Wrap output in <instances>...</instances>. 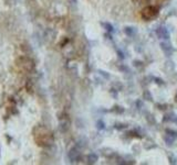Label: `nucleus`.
Wrapping results in <instances>:
<instances>
[{"label":"nucleus","instance_id":"obj_1","mask_svg":"<svg viewBox=\"0 0 177 165\" xmlns=\"http://www.w3.org/2000/svg\"><path fill=\"white\" fill-rule=\"evenodd\" d=\"M17 66H19L20 68H22L24 71L27 72H32L35 69V62L28 55H24V56H19L16 60Z\"/></svg>","mask_w":177,"mask_h":165}]
</instances>
